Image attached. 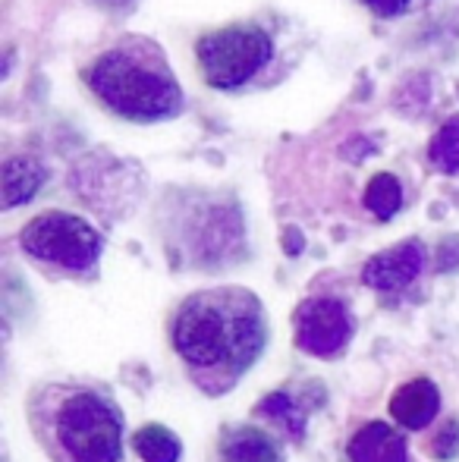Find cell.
Segmentation results:
<instances>
[{
	"label": "cell",
	"mask_w": 459,
	"mask_h": 462,
	"mask_svg": "<svg viewBox=\"0 0 459 462\" xmlns=\"http://www.w3.org/2000/svg\"><path fill=\"white\" fill-rule=\"evenodd\" d=\"M44 183V167L35 158H13L4 164V208L29 201Z\"/></svg>",
	"instance_id": "11"
},
{
	"label": "cell",
	"mask_w": 459,
	"mask_h": 462,
	"mask_svg": "<svg viewBox=\"0 0 459 462\" xmlns=\"http://www.w3.org/2000/svg\"><path fill=\"white\" fill-rule=\"evenodd\" d=\"M349 462H409V447L403 434L384 421H368L353 434L346 447Z\"/></svg>",
	"instance_id": "9"
},
{
	"label": "cell",
	"mask_w": 459,
	"mask_h": 462,
	"mask_svg": "<svg viewBox=\"0 0 459 462\" xmlns=\"http://www.w3.org/2000/svg\"><path fill=\"white\" fill-rule=\"evenodd\" d=\"M431 164L441 173H456L459 171V116L447 120L431 139Z\"/></svg>",
	"instance_id": "14"
},
{
	"label": "cell",
	"mask_w": 459,
	"mask_h": 462,
	"mask_svg": "<svg viewBox=\"0 0 459 462\" xmlns=\"http://www.w3.org/2000/svg\"><path fill=\"white\" fill-rule=\"evenodd\" d=\"M403 205V189H399V180L393 173H378V177L368 183L365 189V208L372 214H378L381 220L393 217Z\"/></svg>",
	"instance_id": "13"
},
{
	"label": "cell",
	"mask_w": 459,
	"mask_h": 462,
	"mask_svg": "<svg viewBox=\"0 0 459 462\" xmlns=\"http://www.w3.org/2000/svg\"><path fill=\"white\" fill-rule=\"evenodd\" d=\"M258 415H268V419L280 421L293 438H299V434L306 431V412L296 406V400L289 393H271L268 400H262Z\"/></svg>",
	"instance_id": "15"
},
{
	"label": "cell",
	"mask_w": 459,
	"mask_h": 462,
	"mask_svg": "<svg viewBox=\"0 0 459 462\" xmlns=\"http://www.w3.org/2000/svg\"><path fill=\"white\" fill-rule=\"evenodd\" d=\"M422 268H425V249L422 245L418 243H399V245H393V249L374 255L372 262L365 264V271H362V280H365L372 290L397 292L422 274Z\"/></svg>",
	"instance_id": "7"
},
{
	"label": "cell",
	"mask_w": 459,
	"mask_h": 462,
	"mask_svg": "<svg viewBox=\"0 0 459 462\" xmlns=\"http://www.w3.org/2000/svg\"><path fill=\"white\" fill-rule=\"evenodd\" d=\"M362 4L372 13H378V16H399V13L412 10L416 0H362Z\"/></svg>",
	"instance_id": "16"
},
{
	"label": "cell",
	"mask_w": 459,
	"mask_h": 462,
	"mask_svg": "<svg viewBox=\"0 0 459 462\" xmlns=\"http://www.w3.org/2000/svg\"><path fill=\"white\" fill-rule=\"evenodd\" d=\"M196 54L211 86L236 88L271 60V38L258 25H230V29L205 35Z\"/></svg>",
	"instance_id": "5"
},
{
	"label": "cell",
	"mask_w": 459,
	"mask_h": 462,
	"mask_svg": "<svg viewBox=\"0 0 459 462\" xmlns=\"http://www.w3.org/2000/svg\"><path fill=\"white\" fill-rule=\"evenodd\" d=\"M353 340L349 309L334 296H312L296 309V346L318 359H334Z\"/></svg>",
	"instance_id": "6"
},
{
	"label": "cell",
	"mask_w": 459,
	"mask_h": 462,
	"mask_svg": "<svg viewBox=\"0 0 459 462\" xmlns=\"http://www.w3.org/2000/svg\"><path fill=\"white\" fill-rule=\"evenodd\" d=\"M450 438H459V425H454V421H450V425L437 434L435 444H431V453H435L437 459H450L459 450V447H450Z\"/></svg>",
	"instance_id": "17"
},
{
	"label": "cell",
	"mask_w": 459,
	"mask_h": 462,
	"mask_svg": "<svg viewBox=\"0 0 459 462\" xmlns=\"http://www.w3.org/2000/svg\"><path fill=\"white\" fill-rule=\"evenodd\" d=\"M224 462H283V450L268 431L255 425L227 428L221 438Z\"/></svg>",
	"instance_id": "10"
},
{
	"label": "cell",
	"mask_w": 459,
	"mask_h": 462,
	"mask_svg": "<svg viewBox=\"0 0 459 462\" xmlns=\"http://www.w3.org/2000/svg\"><path fill=\"white\" fill-rule=\"evenodd\" d=\"M441 412V390L428 377H412L390 396V415L406 431H422Z\"/></svg>",
	"instance_id": "8"
},
{
	"label": "cell",
	"mask_w": 459,
	"mask_h": 462,
	"mask_svg": "<svg viewBox=\"0 0 459 462\" xmlns=\"http://www.w3.org/2000/svg\"><path fill=\"white\" fill-rule=\"evenodd\" d=\"M29 425L50 462H126V425L105 387L41 383L29 400Z\"/></svg>",
	"instance_id": "2"
},
{
	"label": "cell",
	"mask_w": 459,
	"mask_h": 462,
	"mask_svg": "<svg viewBox=\"0 0 459 462\" xmlns=\"http://www.w3.org/2000/svg\"><path fill=\"white\" fill-rule=\"evenodd\" d=\"M86 82L114 114L151 123L173 116L183 107V92L173 79L161 48L145 38H129L105 51L86 69Z\"/></svg>",
	"instance_id": "3"
},
{
	"label": "cell",
	"mask_w": 459,
	"mask_h": 462,
	"mask_svg": "<svg viewBox=\"0 0 459 462\" xmlns=\"http://www.w3.org/2000/svg\"><path fill=\"white\" fill-rule=\"evenodd\" d=\"M133 447L142 462H179V457H183L179 438L167 431L164 425H145L142 431H135Z\"/></svg>",
	"instance_id": "12"
},
{
	"label": "cell",
	"mask_w": 459,
	"mask_h": 462,
	"mask_svg": "<svg viewBox=\"0 0 459 462\" xmlns=\"http://www.w3.org/2000/svg\"><path fill=\"white\" fill-rule=\"evenodd\" d=\"M170 343L192 383L221 396L239 383L264 353L268 321L255 292L243 286H215L189 296L170 324Z\"/></svg>",
	"instance_id": "1"
},
{
	"label": "cell",
	"mask_w": 459,
	"mask_h": 462,
	"mask_svg": "<svg viewBox=\"0 0 459 462\" xmlns=\"http://www.w3.org/2000/svg\"><path fill=\"white\" fill-rule=\"evenodd\" d=\"M19 245L38 262L54 264L67 274H82L95 268L105 243L88 220L67 211H48L25 224V230L19 233Z\"/></svg>",
	"instance_id": "4"
}]
</instances>
